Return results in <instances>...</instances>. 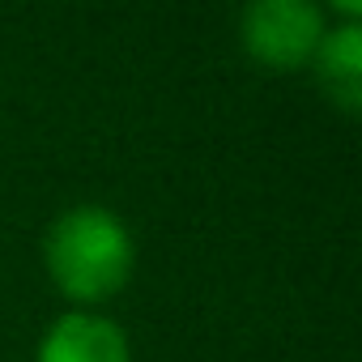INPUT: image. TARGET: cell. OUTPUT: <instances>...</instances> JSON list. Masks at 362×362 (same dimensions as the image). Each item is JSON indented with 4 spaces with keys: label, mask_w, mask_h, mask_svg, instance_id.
<instances>
[{
    "label": "cell",
    "mask_w": 362,
    "mask_h": 362,
    "mask_svg": "<svg viewBox=\"0 0 362 362\" xmlns=\"http://www.w3.org/2000/svg\"><path fill=\"white\" fill-rule=\"evenodd\" d=\"M43 260L56 290L73 303H103L132 277L136 247L128 226L103 205H73L43 239Z\"/></svg>",
    "instance_id": "6da1fadb"
},
{
    "label": "cell",
    "mask_w": 362,
    "mask_h": 362,
    "mask_svg": "<svg viewBox=\"0 0 362 362\" xmlns=\"http://www.w3.org/2000/svg\"><path fill=\"white\" fill-rule=\"evenodd\" d=\"M315 77L324 86V94L341 107V111H358L362 103V26L345 22L324 30V43L315 52Z\"/></svg>",
    "instance_id": "277c9868"
},
{
    "label": "cell",
    "mask_w": 362,
    "mask_h": 362,
    "mask_svg": "<svg viewBox=\"0 0 362 362\" xmlns=\"http://www.w3.org/2000/svg\"><path fill=\"white\" fill-rule=\"evenodd\" d=\"M39 362H132V354H128V337L115 320H103L90 311H69L47 328V337L39 345Z\"/></svg>",
    "instance_id": "3957f363"
},
{
    "label": "cell",
    "mask_w": 362,
    "mask_h": 362,
    "mask_svg": "<svg viewBox=\"0 0 362 362\" xmlns=\"http://www.w3.org/2000/svg\"><path fill=\"white\" fill-rule=\"evenodd\" d=\"M243 47L269 73H290L315 60L324 43V13L311 0H256L243 9Z\"/></svg>",
    "instance_id": "7a4b0ae2"
}]
</instances>
